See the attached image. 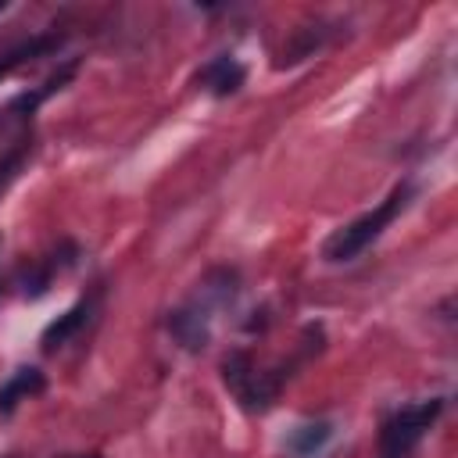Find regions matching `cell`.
Here are the masks:
<instances>
[{"mask_svg":"<svg viewBox=\"0 0 458 458\" xmlns=\"http://www.w3.org/2000/svg\"><path fill=\"white\" fill-rule=\"evenodd\" d=\"M75 258H79V247H75L72 240L57 243V250H50L47 258L32 261V265L21 272V293H25V297H43V293L50 290V283H54L64 268L75 265Z\"/></svg>","mask_w":458,"mask_h":458,"instance_id":"obj_5","label":"cell"},{"mask_svg":"<svg viewBox=\"0 0 458 458\" xmlns=\"http://www.w3.org/2000/svg\"><path fill=\"white\" fill-rule=\"evenodd\" d=\"M75 68H79V61L72 57V61H68L64 68H57V72H54V75H50V79L39 86V89H29V93L14 97V100H11V114H21V118H25V114H32V111H36V107H39L47 97H54L57 89H64V82H72Z\"/></svg>","mask_w":458,"mask_h":458,"instance_id":"obj_11","label":"cell"},{"mask_svg":"<svg viewBox=\"0 0 458 458\" xmlns=\"http://www.w3.org/2000/svg\"><path fill=\"white\" fill-rule=\"evenodd\" d=\"M43 386H47V376H43L36 365H21V369H14V372L0 383V415H11L21 401L43 394Z\"/></svg>","mask_w":458,"mask_h":458,"instance_id":"obj_8","label":"cell"},{"mask_svg":"<svg viewBox=\"0 0 458 458\" xmlns=\"http://www.w3.org/2000/svg\"><path fill=\"white\" fill-rule=\"evenodd\" d=\"M290 369L293 361H283V365H258L250 351H229L222 358V383L229 386V394L236 397V404L243 411H268L272 401L279 397L283 383L290 379Z\"/></svg>","mask_w":458,"mask_h":458,"instance_id":"obj_3","label":"cell"},{"mask_svg":"<svg viewBox=\"0 0 458 458\" xmlns=\"http://www.w3.org/2000/svg\"><path fill=\"white\" fill-rule=\"evenodd\" d=\"M240 293V279L233 268H211L197 290L168 311L165 326L172 333V340L182 347V351H204L211 344V329H215V315L222 308H229Z\"/></svg>","mask_w":458,"mask_h":458,"instance_id":"obj_1","label":"cell"},{"mask_svg":"<svg viewBox=\"0 0 458 458\" xmlns=\"http://www.w3.org/2000/svg\"><path fill=\"white\" fill-rule=\"evenodd\" d=\"M193 82H197V89H204V93H211V97H233V93H240V86L247 82V68H243L233 54H218V57H211L208 64L197 68Z\"/></svg>","mask_w":458,"mask_h":458,"instance_id":"obj_6","label":"cell"},{"mask_svg":"<svg viewBox=\"0 0 458 458\" xmlns=\"http://www.w3.org/2000/svg\"><path fill=\"white\" fill-rule=\"evenodd\" d=\"M89 315H93V301L89 297H82V301H75L64 315H57L43 333H39V347L47 351V354H54V351H61L72 336H79V329L89 322Z\"/></svg>","mask_w":458,"mask_h":458,"instance_id":"obj_7","label":"cell"},{"mask_svg":"<svg viewBox=\"0 0 458 458\" xmlns=\"http://www.w3.org/2000/svg\"><path fill=\"white\" fill-rule=\"evenodd\" d=\"M444 411V397H426L419 404H404L390 411L379 426V458H411L422 437Z\"/></svg>","mask_w":458,"mask_h":458,"instance_id":"obj_4","label":"cell"},{"mask_svg":"<svg viewBox=\"0 0 458 458\" xmlns=\"http://www.w3.org/2000/svg\"><path fill=\"white\" fill-rule=\"evenodd\" d=\"M333 440V422L318 419V422H301L290 437H286V451L293 458H315L326 444Z\"/></svg>","mask_w":458,"mask_h":458,"instance_id":"obj_10","label":"cell"},{"mask_svg":"<svg viewBox=\"0 0 458 458\" xmlns=\"http://www.w3.org/2000/svg\"><path fill=\"white\" fill-rule=\"evenodd\" d=\"M411 197H415V182H411V179H401V182L386 193L383 204H376L372 211H365V215H358L354 222L340 225V229L322 243V258H326L329 265H347V261L361 258V254L390 229V222L411 204Z\"/></svg>","mask_w":458,"mask_h":458,"instance_id":"obj_2","label":"cell"},{"mask_svg":"<svg viewBox=\"0 0 458 458\" xmlns=\"http://www.w3.org/2000/svg\"><path fill=\"white\" fill-rule=\"evenodd\" d=\"M64 458H100V454H64Z\"/></svg>","mask_w":458,"mask_h":458,"instance_id":"obj_13","label":"cell"},{"mask_svg":"<svg viewBox=\"0 0 458 458\" xmlns=\"http://www.w3.org/2000/svg\"><path fill=\"white\" fill-rule=\"evenodd\" d=\"M61 43H64V36H61V32H39V36L25 39L21 47H14V50H7V54L0 57V79H4V75H11V72H18V68H21V64H29V61H39V57H47V54L61 50Z\"/></svg>","mask_w":458,"mask_h":458,"instance_id":"obj_9","label":"cell"},{"mask_svg":"<svg viewBox=\"0 0 458 458\" xmlns=\"http://www.w3.org/2000/svg\"><path fill=\"white\" fill-rule=\"evenodd\" d=\"M32 150H36V140H32V136H21V140H14V143L0 154V197L14 186V179L21 175V168H25L29 157H32Z\"/></svg>","mask_w":458,"mask_h":458,"instance_id":"obj_12","label":"cell"}]
</instances>
